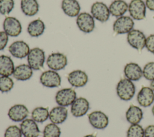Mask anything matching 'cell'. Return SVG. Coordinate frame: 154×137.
I'll list each match as a JSON object with an SVG mask.
<instances>
[{
	"label": "cell",
	"mask_w": 154,
	"mask_h": 137,
	"mask_svg": "<svg viewBox=\"0 0 154 137\" xmlns=\"http://www.w3.org/2000/svg\"><path fill=\"white\" fill-rule=\"evenodd\" d=\"M88 118L90 124L97 129H105L107 127L109 123L108 116L100 111L92 112L88 114Z\"/></svg>",
	"instance_id": "8fae6325"
},
{
	"label": "cell",
	"mask_w": 154,
	"mask_h": 137,
	"mask_svg": "<svg viewBox=\"0 0 154 137\" xmlns=\"http://www.w3.org/2000/svg\"><path fill=\"white\" fill-rule=\"evenodd\" d=\"M124 74L127 79L132 81H137L143 76V70L138 64L129 62L124 67Z\"/></svg>",
	"instance_id": "d6986e66"
},
{
	"label": "cell",
	"mask_w": 154,
	"mask_h": 137,
	"mask_svg": "<svg viewBox=\"0 0 154 137\" xmlns=\"http://www.w3.org/2000/svg\"><path fill=\"white\" fill-rule=\"evenodd\" d=\"M128 10L131 17L135 20H143L146 17V4L143 0H132L129 5Z\"/></svg>",
	"instance_id": "8992f818"
},
{
	"label": "cell",
	"mask_w": 154,
	"mask_h": 137,
	"mask_svg": "<svg viewBox=\"0 0 154 137\" xmlns=\"http://www.w3.org/2000/svg\"><path fill=\"white\" fill-rule=\"evenodd\" d=\"M20 8L23 14L32 16L38 13L39 5L37 0H21Z\"/></svg>",
	"instance_id": "484cf974"
},
{
	"label": "cell",
	"mask_w": 154,
	"mask_h": 137,
	"mask_svg": "<svg viewBox=\"0 0 154 137\" xmlns=\"http://www.w3.org/2000/svg\"><path fill=\"white\" fill-rule=\"evenodd\" d=\"M8 50L13 56L17 58H23L28 56L30 49L26 43L19 40L13 42L8 47Z\"/></svg>",
	"instance_id": "2e32d148"
},
{
	"label": "cell",
	"mask_w": 154,
	"mask_h": 137,
	"mask_svg": "<svg viewBox=\"0 0 154 137\" xmlns=\"http://www.w3.org/2000/svg\"><path fill=\"white\" fill-rule=\"evenodd\" d=\"M127 41L131 47L141 51L146 46V37L142 31L133 29L128 33Z\"/></svg>",
	"instance_id": "3957f363"
},
{
	"label": "cell",
	"mask_w": 154,
	"mask_h": 137,
	"mask_svg": "<svg viewBox=\"0 0 154 137\" xmlns=\"http://www.w3.org/2000/svg\"><path fill=\"white\" fill-rule=\"evenodd\" d=\"M152 114H153V115H154V105L153 106V107H152Z\"/></svg>",
	"instance_id": "60d3db41"
},
{
	"label": "cell",
	"mask_w": 154,
	"mask_h": 137,
	"mask_svg": "<svg viewBox=\"0 0 154 137\" xmlns=\"http://www.w3.org/2000/svg\"><path fill=\"white\" fill-rule=\"evenodd\" d=\"M126 120L132 124H138L143 118V113L138 106L131 105L126 112Z\"/></svg>",
	"instance_id": "603a6c76"
},
{
	"label": "cell",
	"mask_w": 154,
	"mask_h": 137,
	"mask_svg": "<svg viewBox=\"0 0 154 137\" xmlns=\"http://www.w3.org/2000/svg\"><path fill=\"white\" fill-rule=\"evenodd\" d=\"M32 68L28 64H20L14 68L13 77L18 81H26L32 75Z\"/></svg>",
	"instance_id": "7402d4cb"
},
{
	"label": "cell",
	"mask_w": 154,
	"mask_h": 137,
	"mask_svg": "<svg viewBox=\"0 0 154 137\" xmlns=\"http://www.w3.org/2000/svg\"><path fill=\"white\" fill-rule=\"evenodd\" d=\"M27 60L28 65L32 70H38L43 67L45 61V52L39 47H34L30 50Z\"/></svg>",
	"instance_id": "7a4b0ae2"
},
{
	"label": "cell",
	"mask_w": 154,
	"mask_h": 137,
	"mask_svg": "<svg viewBox=\"0 0 154 137\" xmlns=\"http://www.w3.org/2000/svg\"><path fill=\"white\" fill-rule=\"evenodd\" d=\"M76 99V91L70 88L59 90L55 95V101L59 106H68L71 105Z\"/></svg>",
	"instance_id": "277c9868"
},
{
	"label": "cell",
	"mask_w": 154,
	"mask_h": 137,
	"mask_svg": "<svg viewBox=\"0 0 154 137\" xmlns=\"http://www.w3.org/2000/svg\"><path fill=\"white\" fill-rule=\"evenodd\" d=\"M21 130L16 125L9 126L5 130L4 137H22Z\"/></svg>",
	"instance_id": "836d02e7"
},
{
	"label": "cell",
	"mask_w": 154,
	"mask_h": 137,
	"mask_svg": "<svg viewBox=\"0 0 154 137\" xmlns=\"http://www.w3.org/2000/svg\"><path fill=\"white\" fill-rule=\"evenodd\" d=\"M20 129L24 137H38L40 131L36 122L29 118H26L20 124Z\"/></svg>",
	"instance_id": "4fadbf2b"
},
{
	"label": "cell",
	"mask_w": 154,
	"mask_h": 137,
	"mask_svg": "<svg viewBox=\"0 0 154 137\" xmlns=\"http://www.w3.org/2000/svg\"><path fill=\"white\" fill-rule=\"evenodd\" d=\"M150 87L152 88V90L154 91V79L151 81L150 82Z\"/></svg>",
	"instance_id": "f35d334b"
},
{
	"label": "cell",
	"mask_w": 154,
	"mask_h": 137,
	"mask_svg": "<svg viewBox=\"0 0 154 137\" xmlns=\"http://www.w3.org/2000/svg\"><path fill=\"white\" fill-rule=\"evenodd\" d=\"M76 24L79 29L85 33L92 32L95 26L94 17L86 12L81 13L78 14L76 18Z\"/></svg>",
	"instance_id": "ba28073f"
},
{
	"label": "cell",
	"mask_w": 154,
	"mask_h": 137,
	"mask_svg": "<svg viewBox=\"0 0 154 137\" xmlns=\"http://www.w3.org/2000/svg\"><path fill=\"white\" fill-rule=\"evenodd\" d=\"M91 13L94 19L101 22L107 21L110 15L109 8L102 2H96L93 4L91 7Z\"/></svg>",
	"instance_id": "30bf717a"
},
{
	"label": "cell",
	"mask_w": 154,
	"mask_h": 137,
	"mask_svg": "<svg viewBox=\"0 0 154 137\" xmlns=\"http://www.w3.org/2000/svg\"><path fill=\"white\" fill-rule=\"evenodd\" d=\"M14 65L11 58L7 55H0V75L9 76L13 75Z\"/></svg>",
	"instance_id": "cb8c5ba5"
},
{
	"label": "cell",
	"mask_w": 154,
	"mask_h": 137,
	"mask_svg": "<svg viewBox=\"0 0 154 137\" xmlns=\"http://www.w3.org/2000/svg\"><path fill=\"white\" fill-rule=\"evenodd\" d=\"M67 109L61 106L53 108L49 112V118L52 123L58 124L65 121L67 117Z\"/></svg>",
	"instance_id": "ffe728a7"
},
{
	"label": "cell",
	"mask_w": 154,
	"mask_h": 137,
	"mask_svg": "<svg viewBox=\"0 0 154 137\" xmlns=\"http://www.w3.org/2000/svg\"><path fill=\"white\" fill-rule=\"evenodd\" d=\"M134 22L129 16H122L119 17L113 23V31L117 34H123L129 32L133 29Z\"/></svg>",
	"instance_id": "5b68a950"
},
{
	"label": "cell",
	"mask_w": 154,
	"mask_h": 137,
	"mask_svg": "<svg viewBox=\"0 0 154 137\" xmlns=\"http://www.w3.org/2000/svg\"><path fill=\"white\" fill-rule=\"evenodd\" d=\"M3 28L7 34L11 37H17L22 32L21 23L14 17H7L5 19Z\"/></svg>",
	"instance_id": "7c38bea8"
},
{
	"label": "cell",
	"mask_w": 154,
	"mask_h": 137,
	"mask_svg": "<svg viewBox=\"0 0 154 137\" xmlns=\"http://www.w3.org/2000/svg\"><path fill=\"white\" fill-rule=\"evenodd\" d=\"M43 133V137H60L61 130L56 124L52 123L45 127Z\"/></svg>",
	"instance_id": "f1b7e54d"
},
{
	"label": "cell",
	"mask_w": 154,
	"mask_h": 137,
	"mask_svg": "<svg viewBox=\"0 0 154 137\" xmlns=\"http://www.w3.org/2000/svg\"><path fill=\"white\" fill-rule=\"evenodd\" d=\"M138 104L143 107H148L154 102V91L150 87H143L137 97Z\"/></svg>",
	"instance_id": "ac0fdd59"
},
{
	"label": "cell",
	"mask_w": 154,
	"mask_h": 137,
	"mask_svg": "<svg viewBox=\"0 0 154 137\" xmlns=\"http://www.w3.org/2000/svg\"><path fill=\"white\" fill-rule=\"evenodd\" d=\"M128 5L123 0H115L109 7L110 14L115 17H120L128 11Z\"/></svg>",
	"instance_id": "d4e9b609"
},
{
	"label": "cell",
	"mask_w": 154,
	"mask_h": 137,
	"mask_svg": "<svg viewBox=\"0 0 154 137\" xmlns=\"http://www.w3.org/2000/svg\"><path fill=\"white\" fill-rule=\"evenodd\" d=\"M144 137H154V125H149L146 127Z\"/></svg>",
	"instance_id": "8d00e7d4"
},
{
	"label": "cell",
	"mask_w": 154,
	"mask_h": 137,
	"mask_svg": "<svg viewBox=\"0 0 154 137\" xmlns=\"http://www.w3.org/2000/svg\"><path fill=\"white\" fill-rule=\"evenodd\" d=\"M8 41V35L5 31H0V50H3Z\"/></svg>",
	"instance_id": "d590c367"
},
{
	"label": "cell",
	"mask_w": 154,
	"mask_h": 137,
	"mask_svg": "<svg viewBox=\"0 0 154 137\" xmlns=\"http://www.w3.org/2000/svg\"><path fill=\"white\" fill-rule=\"evenodd\" d=\"M14 86L13 79L7 76H0V91L7 93L10 91Z\"/></svg>",
	"instance_id": "f546056e"
},
{
	"label": "cell",
	"mask_w": 154,
	"mask_h": 137,
	"mask_svg": "<svg viewBox=\"0 0 154 137\" xmlns=\"http://www.w3.org/2000/svg\"><path fill=\"white\" fill-rule=\"evenodd\" d=\"M49 112L47 108L37 107L31 112L32 119L37 123H43L48 118Z\"/></svg>",
	"instance_id": "83f0119b"
},
{
	"label": "cell",
	"mask_w": 154,
	"mask_h": 137,
	"mask_svg": "<svg viewBox=\"0 0 154 137\" xmlns=\"http://www.w3.org/2000/svg\"><path fill=\"white\" fill-rule=\"evenodd\" d=\"M84 137H96V136H94L93 135H87Z\"/></svg>",
	"instance_id": "ab89813d"
},
{
	"label": "cell",
	"mask_w": 154,
	"mask_h": 137,
	"mask_svg": "<svg viewBox=\"0 0 154 137\" xmlns=\"http://www.w3.org/2000/svg\"><path fill=\"white\" fill-rule=\"evenodd\" d=\"M40 83L48 88L58 87L61 85V77L55 70H49L43 72L40 77Z\"/></svg>",
	"instance_id": "52a82bcc"
},
{
	"label": "cell",
	"mask_w": 154,
	"mask_h": 137,
	"mask_svg": "<svg viewBox=\"0 0 154 137\" xmlns=\"http://www.w3.org/2000/svg\"><path fill=\"white\" fill-rule=\"evenodd\" d=\"M90 108L88 101L84 97L76 98L71 105L70 112L75 117H81L87 114Z\"/></svg>",
	"instance_id": "9a60e30c"
},
{
	"label": "cell",
	"mask_w": 154,
	"mask_h": 137,
	"mask_svg": "<svg viewBox=\"0 0 154 137\" xmlns=\"http://www.w3.org/2000/svg\"><path fill=\"white\" fill-rule=\"evenodd\" d=\"M127 137H144V130L138 124H132L127 131Z\"/></svg>",
	"instance_id": "4dcf8cb0"
},
{
	"label": "cell",
	"mask_w": 154,
	"mask_h": 137,
	"mask_svg": "<svg viewBox=\"0 0 154 137\" xmlns=\"http://www.w3.org/2000/svg\"><path fill=\"white\" fill-rule=\"evenodd\" d=\"M145 47L150 52L154 54V34H151L146 38Z\"/></svg>",
	"instance_id": "e575fe53"
},
{
	"label": "cell",
	"mask_w": 154,
	"mask_h": 137,
	"mask_svg": "<svg viewBox=\"0 0 154 137\" xmlns=\"http://www.w3.org/2000/svg\"><path fill=\"white\" fill-rule=\"evenodd\" d=\"M46 64L49 68L58 71L63 69L67 64V59L65 55L60 52L52 53L49 55Z\"/></svg>",
	"instance_id": "9c48e42d"
},
{
	"label": "cell",
	"mask_w": 154,
	"mask_h": 137,
	"mask_svg": "<svg viewBox=\"0 0 154 137\" xmlns=\"http://www.w3.org/2000/svg\"><path fill=\"white\" fill-rule=\"evenodd\" d=\"M29 111L26 106L22 104H16L11 106L8 112L10 120L15 122L22 121L28 117Z\"/></svg>",
	"instance_id": "5bb4252c"
},
{
	"label": "cell",
	"mask_w": 154,
	"mask_h": 137,
	"mask_svg": "<svg viewBox=\"0 0 154 137\" xmlns=\"http://www.w3.org/2000/svg\"><path fill=\"white\" fill-rule=\"evenodd\" d=\"M13 0H0V13L3 15L8 14L14 8Z\"/></svg>",
	"instance_id": "1f68e13d"
},
{
	"label": "cell",
	"mask_w": 154,
	"mask_h": 137,
	"mask_svg": "<svg viewBox=\"0 0 154 137\" xmlns=\"http://www.w3.org/2000/svg\"><path fill=\"white\" fill-rule=\"evenodd\" d=\"M88 76L86 73L81 70H76L71 72L67 76V80L70 84L75 87H82L88 82Z\"/></svg>",
	"instance_id": "e0dca14e"
},
{
	"label": "cell",
	"mask_w": 154,
	"mask_h": 137,
	"mask_svg": "<svg viewBox=\"0 0 154 137\" xmlns=\"http://www.w3.org/2000/svg\"><path fill=\"white\" fill-rule=\"evenodd\" d=\"M61 8L64 13L70 17L78 16L81 10L80 5L77 0H63Z\"/></svg>",
	"instance_id": "44dd1931"
},
{
	"label": "cell",
	"mask_w": 154,
	"mask_h": 137,
	"mask_svg": "<svg viewBox=\"0 0 154 137\" xmlns=\"http://www.w3.org/2000/svg\"><path fill=\"white\" fill-rule=\"evenodd\" d=\"M116 92L120 99L128 101L134 96L135 87L132 81L124 78L118 82L116 87Z\"/></svg>",
	"instance_id": "6da1fadb"
},
{
	"label": "cell",
	"mask_w": 154,
	"mask_h": 137,
	"mask_svg": "<svg viewBox=\"0 0 154 137\" xmlns=\"http://www.w3.org/2000/svg\"><path fill=\"white\" fill-rule=\"evenodd\" d=\"M146 6L152 11H154V0H146Z\"/></svg>",
	"instance_id": "74e56055"
},
{
	"label": "cell",
	"mask_w": 154,
	"mask_h": 137,
	"mask_svg": "<svg viewBox=\"0 0 154 137\" xmlns=\"http://www.w3.org/2000/svg\"><path fill=\"white\" fill-rule=\"evenodd\" d=\"M45 29V25L44 22L40 19H38L31 22L28 26L27 31L28 33L31 37H38L41 35Z\"/></svg>",
	"instance_id": "4316f807"
},
{
	"label": "cell",
	"mask_w": 154,
	"mask_h": 137,
	"mask_svg": "<svg viewBox=\"0 0 154 137\" xmlns=\"http://www.w3.org/2000/svg\"><path fill=\"white\" fill-rule=\"evenodd\" d=\"M143 76L149 81L154 79V62H149L144 66Z\"/></svg>",
	"instance_id": "d6a6232c"
}]
</instances>
